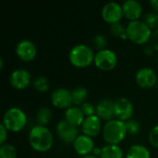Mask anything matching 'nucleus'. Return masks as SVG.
Instances as JSON below:
<instances>
[{"mask_svg":"<svg viewBox=\"0 0 158 158\" xmlns=\"http://www.w3.org/2000/svg\"><path fill=\"white\" fill-rule=\"evenodd\" d=\"M150 41H151V45L154 47V49L158 51V29L152 31Z\"/></svg>","mask_w":158,"mask_h":158,"instance_id":"nucleus-31","label":"nucleus"},{"mask_svg":"<svg viewBox=\"0 0 158 158\" xmlns=\"http://www.w3.org/2000/svg\"><path fill=\"white\" fill-rule=\"evenodd\" d=\"M0 158H17L15 146L10 143H4L0 147Z\"/></svg>","mask_w":158,"mask_h":158,"instance_id":"nucleus-23","label":"nucleus"},{"mask_svg":"<svg viewBox=\"0 0 158 158\" xmlns=\"http://www.w3.org/2000/svg\"><path fill=\"white\" fill-rule=\"evenodd\" d=\"M71 94H72L73 104L76 106H78L85 103V100L87 99L88 96V91L83 86H77L71 91Z\"/></svg>","mask_w":158,"mask_h":158,"instance_id":"nucleus-21","label":"nucleus"},{"mask_svg":"<svg viewBox=\"0 0 158 158\" xmlns=\"http://www.w3.org/2000/svg\"><path fill=\"white\" fill-rule=\"evenodd\" d=\"M93 45L95 49L98 51L106 49V46L107 45V39L104 34H96L93 38Z\"/></svg>","mask_w":158,"mask_h":158,"instance_id":"nucleus-27","label":"nucleus"},{"mask_svg":"<svg viewBox=\"0 0 158 158\" xmlns=\"http://www.w3.org/2000/svg\"><path fill=\"white\" fill-rule=\"evenodd\" d=\"M94 56L93 49L84 44L74 45L69 53V61L72 65L78 68H85L89 66L94 61Z\"/></svg>","mask_w":158,"mask_h":158,"instance_id":"nucleus-3","label":"nucleus"},{"mask_svg":"<svg viewBox=\"0 0 158 158\" xmlns=\"http://www.w3.org/2000/svg\"><path fill=\"white\" fill-rule=\"evenodd\" d=\"M94 62L95 66L103 70H111L113 69L118 63V56L116 53L110 49H104L98 51L95 56Z\"/></svg>","mask_w":158,"mask_h":158,"instance_id":"nucleus-6","label":"nucleus"},{"mask_svg":"<svg viewBox=\"0 0 158 158\" xmlns=\"http://www.w3.org/2000/svg\"><path fill=\"white\" fill-rule=\"evenodd\" d=\"M52 104L58 108H69L73 104L71 91L60 87L55 89L51 94Z\"/></svg>","mask_w":158,"mask_h":158,"instance_id":"nucleus-9","label":"nucleus"},{"mask_svg":"<svg viewBox=\"0 0 158 158\" xmlns=\"http://www.w3.org/2000/svg\"><path fill=\"white\" fill-rule=\"evenodd\" d=\"M126 128H127L128 133L134 135V134H137L140 131V123L137 120L131 118L126 121Z\"/></svg>","mask_w":158,"mask_h":158,"instance_id":"nucleus-28","label":"nucleus"},{"mask_svg":"<svg viewBox=\"0 0 158 158\" xmlns=\"http://www.w3.org/2000/svg\"><path fill=\"white\" fill-rule=\"evenodd\" d=\"M58 137L67 143H73L76 138L79 136L78 127L69 123L66 119L60 120L56 128Z\"/></svg>","mask_w":158,"mask_h":158,"instance_id":"nucleus-7","label":"nucleus"},{"mask_svg":"<svg viewBox=\"0 0 158 158\" xmlns=\"http://www.w3.org/2000/svg\"><path fill=\"white\" fill-rule=\"evenodd\" d=\"M74 150L81 156L90 155L94 150V142L92 137L81 134L79 135L73 143Z\"/></svg>","mask_w":158,"mask_h":158,"instance_id":"nucleus-14","label":"nucleus"},{"mask_svg":"<svg viewBox=\"0 0 158 158\" xmlns=\"http://www.w3.org/2000/svg\"><path fill=\"white\" fill-rule=\"evenodd\" d=\"M157 89H158V81H157Z\"/></svg>","mask_w":158,"mask_h":158,"instance_id":"nucleus-37","label":"nucleus"},{"mask_svg":"<svg viewBox=\"0 0 158 158\" xmlns=\"http://www.w3.org/2000/svg\"><path fill=\"white\" fill-rule=\"evenodd\" d=\"M52 111L50 108L46 107V106H43L41 107L37 113H36V120L38 122V125L41 126H44L46 125L52 118Z\"/></svg>","mask_w":158,"mask_h":158,"instance_id":"nucleus-22","label":"nucleus"},{"mask_svg":"<svg viewBox=\"0 0 158 158\" xmlns=\"http://www.w3.org/2000/svg\"><path fill=\"white\" fill-rule=\"evenodd\" d=\"M65 119L69 123L78 127V126L82 125L85 118L81 107L76 106H71L70 107L67 108L65 111Z\"/></svg>","mask_w":158,"mask_h":158,"instance_id":"nucleus-18","label":"nucleus"},{"mask_svg":"<svg viewBox=\"0 0 158 158\" xmlns=\"http://www.w3.org/2000/svg\"><path fill=\"white\" fill-rule=\"evenodd\" d=\"M100 158H123V151L118 144H106L101 148Z\"/></svg>","mask_w":158,"mask_h":158,"instance_id":"nucleus-19","label":"nucleus"},{"mask_svg":"<svg viewBox=\"0 0 158 158\" xmlns=\"http://www.w3.org/2000/svg\"><path fill=\"white\" fill-rule=\"evenodd\" d=\"M0 133H1V139H0V144H4L6 139V133H7V129L4 126V124L0 125Z\"/></svg>","mask_w":158,"mask_h":158,"instance_id":"nucleus-32","label":"nucleus"},{"mask_svg":"<svg viewBox=\"0 0 158 158\" xmlns=\"http://www.w3.org/2000/svg\"><path fill=\"white\" fill-rule=\"evenodd\" d=\"M27 123V117L24 111L19 107L8 108L3 116L4 126L11 131H19Z\"/></svg>","mask_w":158,"mask_h":158,"instance_id":"nucleus-5","label":"nucleus"},{"mask_svg":"<svg viewBox=\"0 0 158 158\" xmlns=\"http://www.w3.org/2000/svg\"><path fill=\"white\" fill-rule=\"evenodd\" d=\"M149 142L153 146L158 148V124L151 130L149 133Z\"/></svg>","mask_w":158,"mask_h":158,"instance_id":"nucleus-30","label":"nucleus"},{"mask_svg":"<svg viewBox=\"0 0 158 158\" xmlns=\"http://www.w3.org/2000/svg\"><path fill=\"white\" fill-rule=\"evenodd\" d=\"M16 54L23 61H31L37 54V48L32 41L23 39L17 44Z\"/></svg>","mask_w":158,"mask_h":158,"instance_id":"nucleus-10","label":"nucleus"},{"mask_svg":"<svg viewBox=\"0 0 158 158\" xmlns=\"http://www.w3.org/2000/svg\"><path fill=\"white\" fill-rule=\"evenodd\" d=\"M143 22L150 29H158V13L157 12H148L144 15Z\"/></svg>","mask_w":158,"mask_h":158,"instance_id":"nucleus-26","label":"nucleus"},{"mask_svg":"<svg viewBox=\"0 0 158 158\" xmlns=\"http://www.w3.org/2000/svg\"><path fill=\"white\" fill-rule=\"evenodd\" d=\"M126 122L118 118H113L107 121L102 130L104 140L107 144H118L123 141L127 134Z\"/></svg>","mask_w":158,"mask_h":158,"instance_id":"nucleus-2","label":"nucleus"},{"mask_svg":"<svg viewBox=\"0 0 158 158\" xmlns=\"http://www.w3.org/2000/svg\"><path fill=\"white\" fill-rule=\"evenodd\" d=\"M150 5L156 10V12L158 13V0H151L150 1Z\"/></svg>","mask_w":158,"mask_h":158,"instance_id":"nucleus-34","label":"nucleus"},{"mask_svg":"<svg viewBox=\"0 0 158 158\" xmlns=\"http://www.w3.org/2000/svg\"><path fill=\"white\" fill-rule=\"evenodd\" d=\"M154 51H155V49H154V47L150 44V45H146L144 48H143V52L146 54V55H153V53H154Z\"/></svg>","mask_w":158,"mask_h":158,"instance_id":"nucleus-33","label":"nucleus"},{"mask_svg":"<svg viewBox=\"0 0 158 158\" xmlns=\"http://www.w3.org/2000/svg\"><path fill=\"white\" fill-rule=\"evenodd\" d=\"M110 32L117 37H122V38H126L127 36V31H126V27L118 22H115L110 24Z\"/></svg>","mask_w":158,"mask_h":158,"instance_id":"nucleus-25","label":"nucleus"},{"mask_svg":"<svg viewBox=\"0 0 158 158\" xmlns=\"http://www.w3.org/2000/svg\"><path fill=\"white\" fill-rule=\"evenodd\" d=\"M136 81L142 88H152L157 84V76L154 69L150 68H143L136 73Z\"/></svg>","mask_w":158,"mask_h":158,"instance_id":"nucleus-12","label":"nucleus"},{"mask_svg":"<svg viewBox=\"0 0 158 158\" xmlns=\"http://www.w3.org/2000/svg\"><path fill=\"white\" fill-rule=\"evenodd\" d=\"M32 84H33V87L39 92H46L50 87L49 81L44 76H39L35 78L32 81Z\"/></svg>","mask_w":158,"mask_h":158,"instance_id":"nucleus-24","label":"nucleus"},{"mask_svg":"<svg viewBox=\"0 0 158 158\" xmlns=\"http://www.w3.org/2000/svg\"><path fill=\"white\" fill-rule=\"evenodd\" d=\"M4 67V60L2 57H0V69H2Z\"/></svg>","mask_w":158,"mask_h":158,"instance_id":"nucleus-36","label":"nucleus"},{"mask_svg":"<svg viewBox=\"0 0 158 158\" xmlns=\"http://www.w3.org/2000/svg\"><path fill=\"white\" fill-rule=\"evenodd\" d=\"M126 158H151V154L144 145L133 144L129 148Z\"/></svg>","mask_w":158,"mask_h":158,"instance_id":"nucleus-20","label":"nucleus"},{"mask_svg":"<svg viewBox=\"0 0 158 158\" xmlns=\"http://www.w3.org/2000/svg\"><path fill=\"white\" fill-rule=\"evenodd\" d=\"M96 115L101 120H106V122L113 119L115 117L114 101L110 99H102L96 106Z\"/></svg>","mask_w":158,"mask_h":158,"instance_id":"nucleus-16","label":"nucleus"},{"mask_svg":"<svg viewBox=\"0 0 158 158\" xmlns=\"http://www.w3.org/2000/svg\"><path fill=\"white\" fill-rule=\"evenodd\" d=\"M123 16L122 6L117 2H108L102 8V17L103 19L112 24L118 22Z\"/></svg>","mask_w":158,"mask_h":158,"instance_id":"nucleus-11","label":"nucleus"},{"mask_svg":"<svg viewBox=\"0 0 158 158\" xmlns=\"http://www.w3.org/2000/svg\"><path fill=\"white\" fill-rule=\"evenodd\" d=\"M9 81L14 88L19 90L25 89L31 81V73L25 69H17L11 72Z\"/></svg>","mask_w":158,"mask_h":158,"instance_id":"nucleus-13","label":"nucleus"},{"mask_svg":"<svg viewBox=\"0 0 158 158\" xmlns=\"http://www.w3.org/2000/svg\"><path fill=\"white\" fill-rule=\"evenodd\" d=\"M114 108H115V117L118 119L125 122L131 118L134 112V107L132 103L125 97H120L115 100Z\"/></svg>","mask_w":158,"mask_h":158,"instance_id":"nucleus-8","label":"nucleus"},{"mask_svg":"<svg viewBox=\"0 0 158 158\" xmlns=\"http://www.w3.org/2000/svg\"><path fill=\"white\" fill-rule=\"evenodd\" d=\"M128 38L137 44L147 43L151 39V29L142 20H131L126 27Z\"/></svg>","mask_w":158,"mask_h":158,"instance_id":"nucleus-4","label":"nucleus"},{"mask_svg":"<svg viewBox=\"0 0 158 158\" xmlns=\"http://www.w3.org/2000/svg\"><path fill=\"white\" fill-rule=\"evenodd\" d=\"M29 142L35 151L45 152L52 147L54 137L45 126L36 125L31 128L29 133Z\"/></svg>","mask_w":158,"mask_h":158,"instance_id":"nucleus-1","label":"nucleus"},{"mask_svg":"<svg viewBox=\"0 0 158 158\" xmlns=\"http://www.w3.org/2000/svg\"><path fill=\"white\" fill-rule=\"evenodd\" d=\"M121 6L123 15L131 20H137L143 13V6L137 0H126Z\"/></svg>","mask_w":158,"mask_h":158,"instance_id":"nucleus-17","label":"nucleus"},{"mask_svg":"<svg viewBox=\"0 0 158 158\" xmlns=\"http://www.w3.org/2000/svg\"><path fill=\"white\" fill-rule=\"evenodd\" d=\"M81 158H98L95 155H87V156H83Z\"/></svg>","mask_w":158,"mask_h":158,"instance_id":"nucleus-35","label":"nucleus"},{"mask_svg":"<svg viewBox=\"0 0 158 158\" xmlns=\"http://www.w3.org/2000/svg\"><path fill=\"white\" fill-rule=\"evenodd\" d=\"M101 128H102V122L100 118L97 115H93L85 118L81 125V131L84 135L94 137L100 132Z\"/></svg>","mask_w":158,"mask_h":158,"instance_id":"nucleus-15","label":"nucleus"},{"mask_svg":"<svg viewBox=\"0 0 158 158\" xmlns=\"http://www.w3.org/2000/svg\"><path fill=\"white\" fill-rule=\"evenodd\" d=\"M157 62H158V55H157Z\"/></svg>","mask_w":158,"mask_h":158,"instance_id":"nucleus-38","label":"nucleus"},{"mask_svg":"<svg viewBox=\"0 0 158 158\" xmlns=\"http://www.w3.org/2000/svg\"><path fill=\"white\" fill-rule=\"evenodd\" d=\"M81 108L84 116H87V117L93 116V115H94V113H96V106H94L90 102H85L84 104H82Z\"/></svg>","mask_w":158,"mask_h":158,"instance_id":"nucleus-29","label":"nucleus"}]
</instances>
